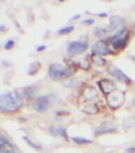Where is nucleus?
I'll use <instances>...</instances> for the list:
<instances>
[{
  "label": "nucleus",
  "mask_w": 135,
  "mask_h": 153,
  "mask_svg": "<svg viewBox=\"0 0 135 153\" xmlns=\"http://www.w3.org/2000/svg\"><path fill=\"white\" fill-rule=\"evenodd\" d=\"M23 105L21 96L16 91L0 94V112H14Z\"/></svg>",
  "instance_id": "f257e3e1"
},
{
  "label": "nucleus",
  "mask_w": 135,
  "mask_h": 153,
  "mask_svg": "<svg viewBox=\"0 0 135 153\" xmlns=\"http://www.w3.org/2000/svg\"><path fill=\"white\" fill-rule=\"evenodd\" d=\"M49 74L52 79L57 81L64 76L71 75L73 74V72L62 65L54 64L50 67Z\"/></svg>",
  "instance_id": "f03ea898"
},
{
  "label": "nucleus",
  "mask_w": 135,
  "mask_h": 153,
  "mask_svg": "<svg viewBox=\"0 0 135 153\" xmlns=\"http://www.w3.org/2000/svg\"><path fill=\"white\" fill-rule=\"evenodd\" d=\"M88 48L87 41H75L70 43L68 47V52L71 56L80 54L84 52Z\"/></svg>",
  "instance_id": "7ed1b4c3"
},
{
  "label": "nucleus",
  "mask_w": 135,
  "mask_h": 153,
  "mask_svg": "<svg viewBox=\"0 0 135 153\" xmlns=\"http://www.w3.org/2000/svg\"><path fill=\"white\" fill-rule=\"evenodd\" d=\"M125 100L124 94L120 91H113L107 97V103L112 108H117L123 104Z\"/></svg>",
  "instance_id": "20e7f679"
},
{
  "label": "nucleus",
  "mask_w": 135,
  "mask_h": 153,
  "mask_svg": "<svg viewBox=\"0 0 135 153\" xmlns=\"http://www.w3.org/2000/svg\"><path fill=\"white\" fill-rule=\"evenodd\" d=\"M0 153H19L16 147L0 132Z\"/></svg>",
  "instance_id": "39448f33"
},
{
  "label": "nucleus",
  "mask_w": 135,
  "mask_h": 153,
  "mask_svg": "<svg viewBox=\"0 0 135 153\" xmlns=\"http://www.w3.org/2000/svg\"><path fill=\"white\" fill-rule=\"evenodd\" d=\"M50 105V96H41L36 100L34 107L37 112H43L48 109Z\"/></svg>",
  "instance_id": "423d86ee"
},
{
  "label": "nucleus",
  "mask_w": 135,
  "mask_h": 153,
  "mask_svg": "<svg viewBox=\"0 0 135 153\" xmlns=\"http://www.w3.org/2000/svg\"><path fill=\"white\" fill-rule=\"evenodd\" d=\"M108 72L111 75L113 76V77H115V79H117L119 81L125 82L130 81V79H129L128 77L120 69H119L116 66L110 65V66L108 67Z\"/></svg>",
  "instance_id": "0eeeda50"
},
{
  "label": "nucleus",
  "mask_w": 135,
  "mask_h": 153,
  "mask_svg": "<svg viewBox=\"0 0 135 153\" xmlns=\"http://www.w3.org/2000/svg\"><path fill=\"white\" fill-rule=\"evenodd\" d=\"M92 51L99 55H107L111 52L110 48H108L106 43L104 40L96 42L92 46Z\"/></svg>",
  "instance_id": "6e6552de"
},
{
  "label": "nucleus",
  "mask_w": 135,
  "mask_h": 153,
  "mask_svg": "<svg viewBox=\"0 0 135 153\" xmlns=\"http://www.w3.org/2000/svg\"><path fill=\"white\" fill-rule=\"evenodd\" d=\"M99 85L100 87V89L103 91L104 94H109L113 91H115V86L114 83L112 81L109 79H104L101 80L99 82Z\"/></svg>",
  "instance_id": "1a4fd4ad"
},
{
  "label": "nucleus",
  "mask_w": 135,
  "mask_h": 153,
  "mask_svg": "<svg viewBox=\"0 0 135 153\" xmlns=\"http://www.w3.org/2000/svg\"><path fill=\"white\" fill-rule=\"evenodd\" d=\"M116 128L115 123L112 121H106L101 124L99 128L97 129V133H104L115 130Z\"/></svg>",
  "instance_id": "9d476101"
},
{
  "label": "nucleus",
  "mask_w": 135,
  "mask_h": 153,
  "mask_svg": "<svg viewBox=\"0 0 135 153\" xmlns=\"http://www.w3.org/2000/svg\"><path fill=\"white\" fill-rule=\"evenodd\" d=\"M123 19L120 16H113L111 17L110 20H109V24H108V29L109 32H113L118 28L120 26L122 23H123Z\"/></svg>",
  "instance_id": "9b49d317"
},
{
  "label": "nucleus",
  "mask_w": 135,
  "mask_h": 153,
  "mask_svg": "<svg viewBox=\"0 0 135 153\" xmlns=\"http://www.w3.org/2000/svg\"><path fill=\"white\" fill-rule=\"evenodd\" d=\"M128 38L129 34H127L125 38L116 39V40H115L113 42V47L115 49H117V50L123 49V48H124L127 46V41H128Z\"/></svg>",
  "instance_id": "f8f14e48"
},
{
  "label": "nucleus",
  "mask_w": 135,
  "mask_h": 153,
  "mask_svg": "<svg viewBox=\"0 0 135 153\" xmlns=\"http://www.w3.org/2000/svg\"><path fill=\"white\" fill-rule=\"evenodd\" d=\"M49 130L50 132L52 134L54 135V136L66 138H67V131H66L65 128H62V127L56 128V127H54V126H52V127H50Z\"/></svg>",
  "instance_id": "ddd939ff"
},
{
  "label": "nucleus",
  "mask_w": 135,
  "mask_h": 153,
  "mask_svg": "<svg viewBox=\"0 0 135 153\" xmlns=\"http://www.w3.org/2000/svg\"><path fill=\"white\" fill-rule=\"evenodd\" d=\"M41 68V63L37 61L33 62L32 64L30 65L29 70V75H36L38 72V70Z\"/></svg>",
  "instance_id": "4468645a"
},
{
  "label": "nucleus",
  "mask_w": 135,
  "mask_h": 153,
  "mask_svg": "<svg viewBox=\"0 0 135 153\" xmlns=\"http://www.w3.org/2000/svg\"><path fill=\"white\" fill-rule=\"evenodd\" d=\"M73 141H74L76 143L80 144V145H83V144H89L92 143V140L87 139L86 138L83 137H74L72 138Z\"/></svg>",
  "instance_id": "2eb2a0df"
},
{
  "label": "nucleus",
  "mask_w": 135,
  "mask_h": 153,
  "mask_svg": "<svg viewBox=\"0 0 135 153\" xmlns=\"http://www.w3.org/2000/svg\"><path fill=\"white\" fill-rule=\"evenodd\" d=\"M84 111L86 112V113H88V114H95V113H97L98 110H97V106L95 105H89L88 106H86L85 107V109H84Z\"/></svg>",
  "instance_id": "dca6fc26"
},
{
  "label": "nucleus",
  "mask_w": 135,
  "mask_h": 153,
  "mask_svg": "<svg viewBox=\"0 0 135 153\" xmlns=\"http://www.w3.org/2000/svg\"><path fill=\"white\" fill-rule=\"evenodd\" d=\"M93 34L98 37H103L105 35V30L100 27H97L93 30Z\"/></svg>",
  "instance_id": "f3484780"
},
{
  "label": "nucleus",
  "mask_w": 135,
  "mask_h": 153,
  "mask_svg": "<svg viewBox=\"0 0 135 153\" xmlns=\"http://www.w3.org/2000/svg\"><path fill=\"white\" fill-rule=\"evenodd\" d=\"M74 30V27L72 25H70V26H67L63 28H61L58 31V33L60 34H67L72 32Z\"/></svg>",
  "instance_id": "a211bd4d"
},
{
  "label": "nucleus",
  "mask_w": 135,
  "mask_h": 153,
  "mask_svg": "<svg viewBox=\"0 0 135 153\" xmlns=\"http://www.w3.org/2000/svg\"><path fill=\"white\" fill-rule=\"evenodd\" d=\"M23 138L24 139V140L27 143V144L29 145V146L32 147V148H33L34 149H36V150H39V149H41V147L39 146V145L34 143L31 140L29 139V138H28L27 137H26V136H23Z\"/></svg>",
  "instance_id": "6ab92c4d"
},
{
  "label": "nucleus",
  "mask_w": 135,
  "mask_h": 153,
  "mask_svg": "<svg viewBox=\"0 0 135 153\" xmlns=\"http://www.w3.org/2000/svg\"><path fill=\"white\" fill-rule=\"evenodd\" d=\"M92 60L94 61L95 63L99 65H102L105 63V60L101 56H95V57H93V58H92Z\"/></svg>",
  "instance_id": "aec40b11"
},
{
  "label": "nucleus",
  "mask_w": 135,
  "mask_h": 153,
  "mask_svg": "<svg viewBox=\"0 0 135 153\" xmlns=\"http://www.w3.org/2000/svg\"><path fill=\"white\" fill-rule=\"evenodd\" d=\"M14 45H15V42H14V40L10 39V40H9V41H7V43L5 44L4 47V48L6 50H10V49H11V48L14 47Z\"/></svg>",
  "instance_id": "412c9836"
},
{
  "label": "nucleus",
  "mask_w": 135,
  "mask_h": 153,
  "mask_svg": "<svg viewBox=\"0 0 135 153\" xmlns=\"http://www.w3.org/2000/svg\"><path fill=\"white\" fill-rule=\"evenodd\" d=\"M125 27H122L120 29V30L118 31V32H117L116 33H115L113 36H112V38L113 39H117L118 37H120V35H122L123 34V33H124V32H125Z\"/></svg>",
  "instance_id": "4be33fe9"
},
{
  "label": "nucleus",
  "mask_w": 135,
  "mask_h": 153,
  "mask_svg": "<svg viewBox=\"0 0 135 153\" xmlns=\"http://www.w3.org/2000/svg\"><path fill=\"white\" fill-rule=\"evenodd\" d=\"M94 22H95V20L92 19H88L87 20H85V21H83V23H86V24H92Z\"/></svg>",
  "instance_id": "5701e85b"
},
{
  "label": "nucleus",
  "mask_w": 135,
  "mask_h": 153,
  "mask_svg": "<svg viewBox=\"0 0 135 153\" xmlns=\"http://www.w3.org/2000/svg\"><path fill=\"white\" fill-rule=\"evenodd\" d=\"M125 152L126 153H134L135 152V148H130L127 149L125 150Z\"/></svg>",
  "instance_id": "b1692460"
},
{
  "label": "nucleus",
  "mask_w": 135,
  "mask_h": 153,
  "mask_svg": "<svg viewBox=\"0 0 135 153\" xmlns=\"http://www.w3.org/2000/svg\"><path fill=\"white\" fill-rule=\"evenodd\" d=\"M46 48V46H44V45H41V46H39L38 48H37V51H38V52H39V51H42L45 50Z\"/></svg>",
  "instance_id": "393cba45"
},
{
  "label": "nucleus",
  "mask_w": 135,
  "mask_h": 153,
  "mask_svg": "<svg viewBox=\"0 0 135 153\" xmlns=\"http://www.w3.org/2000/svg\"><path fill=\"white\" fill-rule=\"evenodd\" d=\"M7 30V28L4 25H0V31L1 32H4Z\"/></svg>",
  "instance_id": "a878e982"
},
{
  "label": "nucleus",
  "mask_w": 135,
  "mask_h": 153,
  "mask_svg": "<svg viewBox=\"0 0 135 153\" xmlns=\"http://www.w3.org/2000/svg\"><path fill=\"white\" fill-rule=\"evenodd\" d=\"M76 17H73L72 18V19H79V17H80V15H76V16H75Z\"/></svg>",
  "instance_id": "bb28decb"
},
{
  "label": "nucleus",
  "mask_w": 135,
  "mask_h": 153,
  "mask_svg": "<svg viewBox=\"0 0 135 153\" xmlns=\"http://www.w3.org/2000/svg\"><path fill=\"white\" fill-rule=\"evenodd\" d=\"M99 16H103V17H106V14H99Z\"/></svg>",
  "instance_id": "cd10ccee"
}]
</instances>
